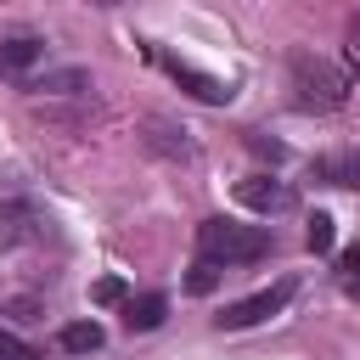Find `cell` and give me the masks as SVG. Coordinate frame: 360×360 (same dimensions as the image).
<instances>
[{
    "label": "cell",
    "mask_w": 360,
    "mask_h": 360,
    "mask_svg": "<svg viewBox=\"0 0 360 360\" xmlns=\"http://www.w3.org/2000/svg\"><path fill=\"white\" fill-rule=\"evenodd\" d=\"M287 304H292V281H276V287H259V292H248V298L225 304V309L214 315V326H219V332H242V326H259V321L281 315Z\"/></svg>",
    "instance_id": "3957f363"
},
{
    "label": "cell",
    "mask_w": 360,
    "mask_h": 360,
    "mask_svg": "<svg viewBox=\"0 0 360 360\" xmlns=\"http://www.w3.org/2000/svg\"><path fill=\"white\" fill-rule=\"evenodd\" d=\"M236 202L270 219V214H287V208L298 202V191H292L287 180H276V174H248V180H236Z\"/></svg>",
    "instance_id": "277c9868"
},
{
    "label": "cell",
    "mask_w": 360,
    "mask_h": 360,
    "mask_svg": "<svg viewBox=\"0 0 360 360\" xmlns=\"http://www.w3.org/2000/svg\"><path fill=\"white\" fill-rule=\"evenodd\" d=\"M163 315H169V298L163 292H141V298L124 304V326L129 332H152V326H163Z\"/></svg>",
    "instance_id": "52a82bcc"
},
{
    "label": "cell",
    "mask_w": 360,
    "mask_h": 360,
    "mask_svg": "<svg viewBox=\"0 0 360 360\" xmlns=\"http://www.w3.org/2000/svg\"><path fill=\"white\" fill-rule=\"evenodd\" d=\"M28 90H34V96H79V90H90V79H84L79 68H62V73H51V79H34Z\"/></svg>",
    "instance_id": "9c48e42d"
},
{
    "label": "cell",
    "mask_w": 360,
    "mask_h": 360,
    "mask_svg": "<svg viewBox=\"0 0 360 360\" xmlns=\"http://www.w3.org/2000/svg\"><path fill=\"white\" fill-rule=\"evenodd\" d=\"M270 248H276L270 225H242V219H225V214L197 225V259H208V264H219V270H231V264H259Z\"/></svg>",
    "instance_id": "6da1fadb"
},
{
    "label": "cell",
    "mask_w": 360,
    "mask_h": 360,
    "mask_svg": "<svg viewBox=\"0 0 360 360\" xmlns=\"http://www.w3.org/2000/svg\"><path fill=\"white\" fill-rule=\"evenodd\" d=\"M62 349H68V354H90V349H101V326H96V321H73V326H62Z\"/></svg>",
    "instance_id": "30bf717a"
},
{
    "label": "cell",
    "mask_w": 360,
    "mask_h": 360,
    "mask_svg": "<svg viewBox=\"0 0 360 360\" xmlns=\"http://www.w3.org/2000/svg\"><path fill=\"white\" fill-rule=\"evenodd\" d=\"M338 287H343L349 298H360V242L338 248Z\"/></svg>",
    "instance_id": "8fae6325"
},
{
    "label": "cell",
    "mask_w": 360,
    "mask_h": 360,
    "mask_svg": "<svg viewBox=\"0 0 360 360\" xmlns=\"http://www.w3.org/2000/svg\"><path fill=\"white\" fill-rule=\"evenodd\" d=\"M349 51H354V62H360V17L349 22Z\"/></svg>",
    "instance_id": "2e32d148"
},
{
    "label": "cell",
    "mask_w": 360,
    "mask_h": 360,
    "mask_svg": "<svg viewBox=\"0 0 360 360\" xmlns=\"http://www.w3.org/2000/svg\"><path fill=\"white\" fill-rule=\"evenodd\" d=\"M287 73H292V107L298 112H332L349 101V73L338 62H326L321 51H292Z\"/></svg>",
    "instance_id": "7a4b0ae2"
},
{
    "label": "cell",
    "mask_w": 360,
    "mask_h": 360,
    "mask_svg": "<svg viewBox=\"0 0 360 360\" xmlns=\"http://www.w3.org/2000/svg\"><path fill=\"white\" fill-rule=\"evenodd\" d=\"M152 56H158V62H163V73H169L180 90H191L197 101H214V107H219V101H231V84H225V79H214V73H197L191 62H180V56H169V51H152Z\"/></svg>",
    "instance_id": "5b68a950"
},
{
    "label": "cell",
    "mask_w": 360,
    "mask_h": 360,
    "mask_svg": "<svg viewBox=\"0 0 360 360\" xmlns=\"http://www.w3.org/2000/svg\"><path fill=\"white\" fill-rule=\"evenodd\" d=\"M0 360H45L34 343H22V338H11V332H0Z\"/></svg>",
    "instance_id": "9a60e30c"
},
{
    "label": "cell",
    "mask_w": 360,
    "mask_h": 360,
    "mask_svg": "<svg viewBox=\"0 0 360 360\" xmlns=\"http://www.w3.org/2000/svg\"><path fill=\"white\" fill-rule=\"evenodd\" d=\"M45 56V39L39 34H28V28H17V34H0V73H11V79H28V68Z\"/></svg>",
    "instance_id": "8992f818"
},
{
    "label": "cell",
    "mask_w": 360,
    "mask_h": 360,
    "mask_svg": "<svg viewBox=\"0 0 360 360\" xmlns=\"http://www.w3.org/2000/svg\"><path fill=\"white\" fill-rule=\"evenodd\" d=\"M90 298H96V304H129V287H124L118 276H101V281L90 287Z\"/></svg>",
    "instance_id": "5bb4252c"
},
{
    "label": "cell",
    "mask_w": 360,
    "mask_h": 360,
    "mask_svg": "<svg viewBox=\"0 0 360 360\" xmlns=\"http://www.w3.org/2000/svg\"><path fill=\"white\" fill-rule=\"evenodd\" d=\"M315 180H326V186H354V191H360V152H326V158H315Z\"/></svg>",
    "instance_id": "ba28073f"
},
{
    "label": "cell",
    "mask_w": 360,
    "mask_h": 360,
    "mask_svg": "<svg viewBox=\"0 0 360 360\" xmlns=\"http://www.w3.org/2000/svg\"><path fill=\"white\" fill-rule=\"evenodd\" d=\"M304 242H309V253H332V242H338V219H332V214H309Z\"/></svg>",
    "instance_id": "7c38bea8"
},
{
    "label": "cell",
    "mask_w": 360,
    "mask_h": 360,
    "mask_svg": "<svg viewBox=\"0 0 360 360\" xmlns=\"http://www.w3.org/2000/svg\"><path fill=\"white\" fill-rule=\"evenodd\" d=\"M186 287H191V292H214V287H219V264L197 259V264H191V276H186Z\"/></svg>",
    "instance_id": "4fadbf2b"
}]
</instances>
